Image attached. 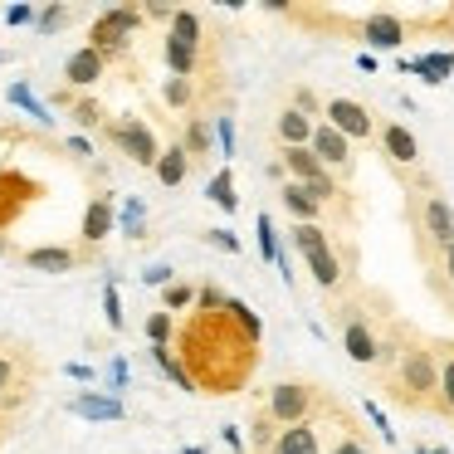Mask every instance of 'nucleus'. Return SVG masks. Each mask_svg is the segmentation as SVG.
<instances>
[{
  "mask_svg": "<svg viewBox=\"0 0 454 454\" xmlns=\"http://www.w3.org/2000/svg\"><path fill=\"white\" fill-rule=\"evenodd\" d=\"M220 434H225V444H230V450H245V440H239V430H235V425H225V430H220Z\"/></svg>",
  "mask_w": 454,
  "mask_h": 454,
  "instance_id": "52",
  "label": "nucleus"
},
{
  "mask_svg": "<svg viewBox=\"0 0 454 454\" xmlns=\"http://www.w3.org/2000/svg\"><path fill=\"white\" fill-rule=\"evenodd\" d=\"M69 152L74 157H93V142L89 137H69Z\"/></svg>",
  "mask_w": 454,
  "mask_h": 454,
  "instance_id": "49",
  "label": "nucleus"
},
{
  "mask_svg": "<svg viewBox=\"0 0 454 454\" xmlns=\"http://www.w3.org/2000/svg\"><path fill=\"white\" fill-rule=\"evenodd\" d=\"M395 356H401V352H395L391 342H381V352H376V366H395Z\"/></svg>",
  "mask_w": 454,
  "mask_h": 454,
  "instance_id": "50",
  "label": "nucleus"
},
{
  "mask_svg": "<svg viewBox=\"0 0 454 454\" xmlns=\"http://www.w3.org/2000/svg\"><path fill=\"white\" fill-rule=\"evenodd\" d=\"M64 25H69V5H44L40 20H35V30H40V35H59Z\"/></svg>",
  "mask_w": 454,
  "mask_h": 454,
  "instance_id": "34",
  "label": "nucleus"
},
{
  "mask_svg": "<svg viewBox=\"0 0 454 454\" xmlns=\"http://www.w3.org/2000/svg\"><path fill=\"white\" fill-rule=\"evenodd\" d=\"M381 147L391 161H401V167H415L420 161V142H415L411 128H401V122H386L381 128Z\"/></svg>",
  "mask_w": 454,
  "mask_h": 454,
  "instance_id": "10",
  "label": "nucleus"
},
{
  "mask_svg": "<svg viewBox=\"0 0 454 454\" xmlns=\"http://www.w3.org/2000/svg\"><path fill=\"white\" fill-rule=\"evenodd\" d=\"M269 454H323L317 450V425H288V430H278Z\"/></svg>",
  "mask_w": 454,
  "mask_h": 454,
  "instance_id": "16",
  "label": "nucleus"
},
{
  "mask_svg": "<svg viewBox=\"0 0 454 454\" xmlns=\"http://www.w3.org/2000/svg\"><path fill=\"white\" fill-rule=\"evenodd\" d=\"M440 401L454 411V356H450V362H440Z\"/></svg>",
  "mask_w": 454,
  "mask_h": 454,
  "instance_id": "42",
  "label": "nucleus"
},
{
  "mask_svg": "<svg viewBox=\"0 0 454 454\" xmlns=\"http://www.w3.org/2000/svg\"><path fill=\"white\" fill-rule=\"evenodd\" d=\"M206 200H215L220 210H235V206H239V196H235V176H230V171H220V176H210V186H206Z\"/></svg>",
  "mask_w": 454,
  "mask_h": 454,
  "instance_id": "26",
  "label": "nucleus"
},
{
  "mask_svg": "<svg viewBox=\"0 0 454 454\" xmlns=\"http://www.w3.org/2000/svg\"><path fill=\"white\" fill-rule=\"evenodd\" d=\"M103 69H108V59H103L98 50H89V44L64 59V79H69V89H93V83L103 79Z\"/></svg>",
  "mask_w": 454,
  "mask_h": 454,
  "instance_id": "8",
  "label": "nucleus"
},
{
  "mask_svg": "<svg viewBox=\"0 0 454 454\" xmlns=\"http://www.w3.org/2000/svg\"><path fill=\"white\" fill-rule=\"evenodd\" d=\"M284 171H288V181H303V186H313L317 176H323V161L313 157L308 147H284Z\"/></svg>",
  "mask_w": 454,
  "mask_h": 454,
  "instance_id": "17",
  "label": "nucleus"
},
{
  "mask_svg": "<svg viewBox=\"0 0 454 454\" xmlns=\"http://www.w3.org/2000/svg\"><path fill=\"white\" fill-rule=\"evenodd\" d=\"M35 20H40V11H35V5H11V11H5V25H11V30L35 25Z\"/></svg>",
  "mask_w": 454,
  "mask_h": 454,
  "instance_id": "41",
  "label": "nucleus"
},
{
  "mask_svg": "<svg viewBox=\"0 0 454 454\" xmlns=\"http://www.w3.org/2000/svg\"><path fill=\"white\" fill-rule=\"evenodd\" d=\"M210 245H215V249H225V254H239V235H235V230H210Z\"/></svg>",
  "mask_w": 454,
  "mask_h": 454,
  "instance_id": "44",
  "label": "nucleus"
},
{
  "mask_svg": "<svg viewBox=\"0 0 454 454\" xmlns=\"http://www.w3.org/2000/svg\"><path fill=\"white\" fill-rule=\"evenodd\" d=\"M122 386H128V362H122V356H113V366H108V395H118Z\"/></svg>",
  "mask_w": 454,
  "mask_h": 454,
  "instance_id": "45",
  "label": "nucleus"
},
{
  "mask_svg": "<svg viewBox=\"0 0 454 454\" xmlns=\"http://www.w3.org/2000/svg\"><path fill=\"white\" fill-rule=\"evenodd\" d=\"M225 313L235 317V327L245 333V342H259V337H264V323H259V313H254L249 303H239V298H230V303H225Z\"/></svg>",
  "mask_w": 454,
  "mask_h": 454,
  "instance_id": "25",
  "label": "nucleus"
},
{
  "mask_svg": "<svg viewBox=\"0 0 454 454\" xmlns=\"http://www.w3.org/2000/svg\"><path fill=\"white\" fill-rule=\"evenodd\" d=\"M210 137H215V132H210L200 118H191V122H186V142H181V147H186L191 157H206V152H210Z\"/></svg>",
  "mask_w": 454,
  "mask_h": 454,
  "instance_id": "31",
  "label": "nucleus"
},
{
  "mask_svg": "<svg viewBox=\"0 0 454 454\" xmlns=\"http://www.w3.org/2000/svg\"><path fill=\"white\" fill-rule=\"evenodd\" d=\"M323 118L333 122V128L342 132L347 142H366V137L376 132V122H372V113H366V103H356V98H333Z\"/></svg>",
  "mask_w": 454,
  "mask_h": 454,
  "instance_id": "5",
  "label": "nucleus"
},
{
  "mask_svg": "<svg viewBox=\"0 0 454 454\" xmlns=\"http://www.w3.org/2000/svg\"><path fill=\"white\" fill-rule=\"evenodd\" d=\"M11 386H15V362H11L5 352H0V395L11 391Z\"/></svg>",
  "mask_w": 454,
  "mask_h": 454,
  "instance_id": "46",
  "label": "nucleus"
},
{
  "mask_svg": "<svg viewBox=\"0 0 454 454\" xmlns=\"http://www.w3.org/2000/svg\"><path fill=\"white\" fill-rule=\"evenodd\" d=\"M308 411H313V391H308L303 381H278L274 391H269V415H274V425H308Z\"/></svg>",
  "mask_w": 454,
  "mask_h": 454,
  "instance_id": "3",
  "label": "nucleus"
},
{
  "mask_svg": "<svg viewBox=\"0 0 454 454\" xmlns=\"http://www.w3.org/2000/svg\"><path fill=\"white\" fill-rule=\"evenodd\" d=\"M259 259H269V264H278V259H284V249H278V235H274V220L269 215H259Z\"/></svg>",
  "mask_w": 454,
  "mask_h": 454,
  "instance_id": "29",
  "label": "nucleus"
},
{
  "mask_svg": "<svg viewBox=\"0 0 454 454\" xmlns=\"http://www.w3.org/2000/svg\"><path fill=\"white\" fill-rule=\"evenodd\" d=\"M186 171H191V152L181 147V142L161 152V161H157V181H161V186H181V181H186Z\"/></svg>",
  "mask_w": 454,
  "mask_h": 454,
  "instance_id": "21",
  "label": "nucleus"
},
{
  "mask_svg": "<svg viewBox=\"0 0 454 454\" xmlns=\"http://www.w3.org/2000/svg\"><path fill=\"white\" fill-rule=\"evenodd\" d=\"M333 454H372V450H366V444H356V440H337Z\"/></svg>",
  "mask_w": 454,
  "mask_h": 454,
  "instance_id": "47",
  "label": "nucleus"
},
{
  "mask_svg": "<svg viewBox=\"0 0 454 454\" xmlns=\"http://www.w3.org/2000/svg\"><path fill=\"white\" fill-rule=\"evenodd\" d=\"M308 274H313V284H317V288H337V278H342V264H337L333 249H323V254L308 259Z\"/></svg>",
  "mask_w": 454,
  "mask_h": 454,
  "instance_id": "24",
  "label": "nucleus"
},
{
  "mask_svg": "<svg viewBox=\"0 0 454 454\" xmlns=\"http://www.w3.org/2000/svg\"><path fill=\"white\" fill-rule=\"evenodd\" d=\"M142 284H147V288H171V284H176V269H171V264H152V269H142Z\"/></svg>",
  "mask_w": 454,
  "mask_h": 454,
  "instance_id": "37",
  "label": "nucleus"
},
{
  "mask_svg": "<svg viewBox=\"0 0 454 454\" xmlns=\"http://www.w3.org/2000/svg\"><path fill=\"white\" fill-rule=\"evenodd\" d=\"M444 269H450V278H454V245L444 249Z\"/></svg>",
  "mask_w": 454,
  "mask_h": 454,
  "instance_id": "54",
  "label": "nucleus"
},
{
  "mask_svg": "<svg viewBox=\"0 0 454 454\" xmlns=\"http://www.w3.org/2000/svg\"><path fill=\"white\" fill-rule=\"evenodd\" d=\"M415 454H450V450H440V444H415Z\"/></svg>",
  "mask_w": 454,
  "mask_h": 454,
  "instance_id": "53",
  "label": "nucleus"
},
{
  "mask_svg": "<svg viewBox=\"0 0 454 454\" xmlns=\"http://www.w3.org/2000/svg\"><path fill=\"white\" fill-rule=\"evenodd\" d=\"M0 64H5V54H0Z\"/></svg>",
  "mask_w": 454,
  "mask_h": 454,
  "instance_id": "57",
  "label": "nucleus"
},
{
  "mask_svg": "<svg viewBox=\"0 0 454 454\" xmlns=\"http://www.w3.org/2000/svg\"><path fill=\"white\" fill-rule=\"evenodd\" d=\"M69 415H79V420H122L128 415V405H122V395H108V391H79L69 401Z\"/></svg>",
  "mask_w": 454,
  "mask_h": 454,
  "instance_id": "6",
  "label": "nucleus"
},
{
  "mask_svg": "<svg viewBox=\"0 0 454 454\" xmlns=\"http://www.w3.org/2000/svg\"><path fill=\"white\" fill-rule=\"evenodd\" d=\"M215 142L220 157H235V118H215Z\"/></svg>",
  "mask_w": 454,
  "mask_h": 454,
  "instance_id": "39",
  "label": "nucleus"
},
{
  "mask_svg": "<svg viewBox=\"0 0 454 454\" xmlns=\"http://www.w3.org/2000/svg\"><path fill=\"white\" fill-rule=\"evenodd\" d=\"M137 25H142V11H137V5H113V11H103L98 20H93L89 50H98L103 59H113V54L128 50V40L137 35Z\"/></svg>",
  "mask_w": 454,
  "mask_h": 454,
  "instance_id": "1",
  "label": "nucleus"
},
{
  "mask_svg": "<svg viewBox=\"0 0 454 454\" xmlns=\"http://www.w3.org/2000/svg\"><path fill=\"white\" fill-rule=\"evenodd\" d=\"M69 376H74V381H93V366H83V362H69Z\"/></svg>",
  "mask_w": 454,
  "mask_h": 454,
  "instance_id": "51",
  "label": "nucleus"
},
{
  "mask_svg": "<svg viewBox=\"0 0 454 454\" xmlns=\"http://www.w3.org/2000/svg\"><path fill=\"white\" fill-rule=\"evenodd\" d=\"M425 230H430L434 245H444V249L454 245V210H450V200H444V196L425 200Z\"/></svg>",
  "mask_w": 454,
  "mask_h": 454,
  "instance_id": "14",
  "label": "nucleus"
},
{
  "mask_svg": "<svg viewBox=\"0 0 454 454\" xmlns=\"http://www.w3.org/2000/svg\"><path fill=\"white\" fill-rule=\"evenodd\" d=\"M181 454H206V450H200V444H186V450H181Z\"/></svg>",
  "mask_w": 454,
  "mask_h": 454,
  "instance_id": "55",
  "label": "nucleus"
},
{
  "mask_svg": "<svg viewBox=\"0 0 454 454\" xmlns=\"http://www.w3.org/2000/svg\"><path fill=\"white\" fill-rule=\"evenodd\" d=\"M5 98H11L15 108H25V113H30V118L40 122V128H50V122H54L50 103H40V98H35V89H30V83H11V89H5Z\"/></svg>",
  "mask_w": 454,
  "mask_h": 454,
  "instance_id": "22",
  "label": "nucleus"
},
{
  "mask_svg": "<svg viewBox=\"0 0 454 454\" xmlns=\"http://www.w3.org/2000/svg\"><path fill=\"white\" fill-rule=\"evenodd\" d=\"M308 152H313L323 167H347V161H352V142H347L342 132L333 128V122H317V132H313V142H308Z\"/></svg>",
  "mask_w": 454,
  "mask_h": 454,
  "instance_id": "7",
  "label": "nucleus"
},
{
  "mask_svg": "<svg viewBox=\"0 0 454 454\" xmlns=\"http://www.w3.org/2000/svg\"><path fill=\"white\" fill-rule=\"evenodd\" d=\"M294 108L303 113V118H313V122H317V118H323V113H327L323 103H317V93H313V89H298V93H294Z\"/></svg>",
  "mask_w": 454,
  "mask_h": 454,
  "instance_id": "38",
  "label": "nucleus"
},
{
  "mask_svg": "<svg viewBox=\"0 0 454 454\" xmlns=\"http://www.w3.org/2000/svg\"><path fill=\"white\" fill-rule=\"evenodd\" d=\"M5 254H11V245H5V235H0V259H5Z\"/></svg>",
  "mask_w": 454,
  "mask_h": 454,
  "instance_id": "56",
  "label": "nucleus"
},
{
  "mask_svg": "<svg viewBox=\"0 0 454 454\" xmlns=\"http://www.w3.org/2000/svg\"><path fill=\"white\" fill-rule=\"evenodd\" d=\"M411 74L425 83H444L454 74V54L450 50H434V54H420V59H411Z\"/></svg>",
  "mask_w": 454,
  "mask_h": 454,
  "instance_id": "19",
  "label": "nucleus"
},
{
  "mask_svg": "<svg viewBox=\"0 0 454 454\" xmlns=\"http://www.w3.org/2000/svg\"><path fill=\"white\" fill-rule=\"evenodd\" d=\"M362 35H366V44H372V54H376V50H395V44L405 40V25L395 20V15H372V20L362 25Z\"/></svg>",
  "mask_w": 454,
  "mask_h": 454,
  "instance_id": "15",
  "label": "nucleus"
},
{
  "mask_svg": "<svg viewBox=\"0 0 454 454\" xmlns=\"http://www.w3.org/2000/svg\"><path fill=\"white\" fill-rule=\"evenodd\" d=\"M25 264H30L35 274H69V269L79 264V254H74V249H64V245H40V249H30V254H25Z\"/></svg>",
  "mask_w": 454,
  "mask_h": 454,
  "instance_id": "13",
  "label": "nucleus"
},
{
  "mask_svg": "<svg viewBox=\"0 0 454 454\" xmlns=\"http://www.w3.org/2000/svg\"><path fill=\"white\" fill-rule=\"evenodd\" d=\"M274 440H278V425H274V415H254V425H249V444H254V450H274Z\"/></svg>",
  "mask_w": 454,
  "mask_h": 454,
  "instance_id": "28",
  "label": "nucleus"
},
{
  "mask_svg": "<svg viewBox=\"0 0 454 454\" xmlns=\"http://www.w3.org/2000/svg\"><path fill=\"white\" fill-rule=\"evenodd\" d=\"M161 303H167V313H186V308L196 303V288H191V284H171V288H161Z\"/></svg>",
  "mask_w": 454,
  "mask_h": 454,
  "instance_id": "33",
  "label": "nucleus"
},
{
  "mask_svg": "<svg viewBox=\"0 0 454 454\" xmlns=\"http://www.w3.org/2000/svg\"><path fill=\"white\" fill-rule=\"evenodd\" d=\"M171 327H176V323H171L167 308H161V313H152L147 317V342L152 347H171Z\"/></svg>",
  "mask_w": 454,
  "mask_h": 454,
  "instance_id": "32",
  "label": "nucleus"
},
{
  "mask_svg": "<svg viewBox=\"0 0 454 454\" xmlns=\"http://www.w3.org/2000/svg\"><path fill=\"white\" fill-rule=\"evenodd\" d=\"M356 69H362V74H376V69H381V59H376V54L366 50V54H356Z\"/></svg>",
  "mask_w": 454,
  "mask_h": 454,
  "instance_id": "48",
  "label": "nucleus"
},
{
  "mask_svg": "<svg viewBox=\"0 0 454 454\" xmlns=\"http://www.w3.org/2000/svg\"><path fill=\"white\" fill-rule=\"evenodd\" d=\"M308 191H313V200H317V206H327V200H337V181L327 176V171H323V176H317Z\"/></svg>",
  "mask_w": 454,
  "mask_h": 454,
  "instance_id": "43",
  "label": "nucleus"
},
{
  "mask_svg": "<svg viewBox=\"0 0 454 454\" xmlns=\"http://www.w3.org/2000/svg\"><path fill=\"white\" fill-rule=\"evenodd\" d=\"M401 391L411 395V401H420V395L440 391V362H434V352H420V347H411V352L401 356Z\"/></svg>",
  "mask_w": 454,
  "mask_h": 454,
  "instance_id": "4",
  "label": "nucleus"
},
{
  "mask_svg": "<svg viewBox=\"0 0 454 454\" xmlns=\"http://www.w3.org/2000/svg\"><path fill=\"white\" fill-rule=\"evenodd\" d=\"M313 132H317V122L303 118L298 108L278 113V137H284V147H308V142H313Z\"/></svg>",
  "mask_w": 454,
  "mask_h": 454,
  "instance_id": "18",
  "label": "nucleus"
},
{
  "mask_svg": "<svg viewBox=\"0 0 454 454\" xmlns=\"http://www.w3.org/2000/svg\"><path fill=\"white\" fill-rule=\"evenodd\" d=\"M294 245H298V254H303V259H313V254H323V249H327V235L317 225H294Z\"/></svg>",
  "mask_w": 454,
  "mask_h": 454,
  "instance_id": "27",
  "label": "nucleus"
},
{
  "mask_svg": "<svg viewBox=\"0 0 454 454\" xmlns=\"http://www.w3.org/2000/svg\"><path fill=\"white\" fill-rule=\"evenodd\" d=\"M171 44H181V50H191V54H200V15L196 11H176L171 15V35H167Z\"/></svg>",
  "mask_w": 454,
  "mask_h": 454,
  "instance_id": "20",
  "label": "nucleus"
},
{
  "mask_svg": "<svg viewBox=\"0 0 454 454\" xmlns=\"http://www.w3.org/2000/svg\"><path fill=\"white\" fill-rule=\"evenodd\" d=\"M342 347H347V356H352V362H362V366H372V362H376V352H381V342L372 337V327H366L362 317H347V327H342Z\"/></svg>",
  "mask_w": 454,
  "mask_h": 454,
  "instance_id": "11",
  "label": "nucleus"
},
{
  "mask_svg": "<svg viewBox=\"0 0 454 454\" xmlns=\"http://www.w3.org/2000/svg\"><path fill=\"white\" fill-rule=\"evenodd\" d=\"M161 98H167V108H186L191 103V79H167L161 83Z\"/></svg>",
  "mask_w": 454,
  "mask_h": 454,
  "instance_id": "35",
  "label": "nucleus"
},
{
  "mask_svg": "<svg viewBox=\"0 0 454 454\" xmlns=\"http://www.w3.org/2000/svg\"><path fill=\"white\" fill-rule=\"evenodd\" d=\"M118 215H113V196H93L89 210H83V245H103L113 235Z\"/></svg>",
  "mask_w": 454,
  "mask_h": 454,
  "instance_id": "9",
  "label": "nucleus"
},
{
  "mask_svg": "<svg viewBox=\"0 0 454 454\" xmlns=\"http://www.w3.org/2000/svg\"><path fill=\"white\" fill-rule=\"evenodd\" d=\"M103 313H108L113 333H122V327H128V317H122V298H118V278H108V284H103Z\"/></svg>",
  "mask_w": 454,
  "mask_h": 454,
  "instance_id": "30",
  "label": "nucleus"
},
{
  "mask_svg": "<svg viewBox=\"0 0 454 454\" xmlns=\"http://www.w3.org/2000/svg\"><path fill=\"white\" fill-rule=\"evenodd\" d=\"M278 200H284V210L294 215V225H313L317 220V200H313V191L303 186V181H284V191H278Z\"/></svg>",
  "mask_w": 454,
  "mask_h": 454,
  "instance_id": "12",
  "label": "nucleus"
},
{
  "mask_svg": "<svg viewBox=\"0 0 454 454\" xmlns=\"http://www.w3.org/2000/svg\"><path fill=\"white\" fill-rule=\"evenodd\" d=\"M225 303H230V294H220L215 284H200L196 288V308H200V313H220Z\"/></svg>",
  "mask_w": 454,
  "mask_h": 454,
  "instance_id": "36",
  "label": "nucleus"
},
{
  "mask_svg": "<svg viewBox=\"0 0 454 454\" xmlns=\"http://www.w3.org/2000/svg\"><path fill=\"white\" fill-rule=\"evenodd\" d=\"M108 137L118 142V152H122V157H132L137 167H152V171H157V161H161V147H157V137H152V128H147L142 118L108 122Z\"/></svg>",
  "mask_w": 454,
  "mask_h": 454,
  "instance_id": "2",
  "label": "nucleus"
},
{
  "mask_svg": "<svg viewBox=\"0 0 454 454\" xmlns=\"http://www.w3.org/2000/svg\"><path fill=\"white\" fill-rule=\"evenodd\" d=\"M118 230H122L128 239H142V235H147V206H142V196H128V200H122Z\"/></svg>",
  "mask_w": 454,
  "mask_h": 454,
  "instance_id": "23",
  "label": "nucleus"
},
{
  "mask_svg": "<svg viewBox=\"0 0 454 454\" xmlns=\"http://www.w3.org/2000/svg\"><path fill=\"white\" fill-rule=\"evenodd\" d=\"M74 122H79V128H98V122H103L98 103H89V98H83V103H74Z\"/></svg>",
  "mask_w": 454,
  "mask_h": 454,
  "instance_id": "40",
  "label": "nucleus"
}]
</instances>
